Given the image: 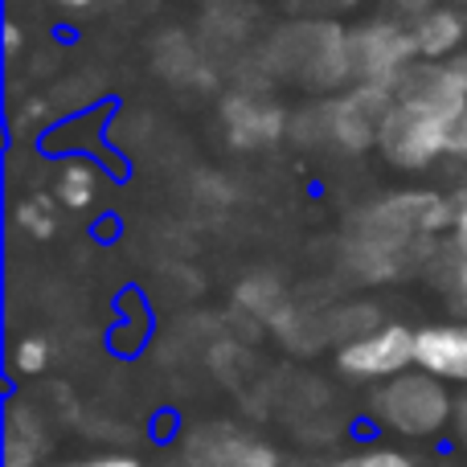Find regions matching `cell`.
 Listing matches in <instances>:
<instances>
[{
  "label": "cell",
  "instance_id": "3957f363",
  "mask_svg": "<svg viewBox=\"0 0 467 467\" xmlns=\"http://www.w3.org/2000/svg\"><path fill=\"white\" fill-rule=\"evenodd\" d=\"M455 123H443L435 115L410 111V107H389L378 131V152L394 172H427L439 161H447Z\"/></svg>",
  "mask_w": 467,
  "mask_h": 467
},
{
  "label": "cell",
  "instance_id": "52a82bcc",
  "mask_svg": "<svg viewBox=\"0 0 467 467\" xmlns=\"http://www.w3.org/2000/svg\"><path fill=\"white\" fill-rule=\"evenodd\" d=\"M414 41V54L419 62H447L455 54H467V8L455 5H435L422 8L406 21Z\"/></svg>",
  "mask_w": 467,
  "mask_h": 467
},
{
  "label": "cell",
  "instance_id": "ba28073f",
  "mask_svg": "<svg viewBox=\"0 0 467 467\" xmlns=\"http://www.w3.org/2000/svg\"><path fill=\"white\" fill-rule=\"evenodd\" d=\"M419 369L447 386H467V320H439L419 328Z\"/></svg>",
  "mask_w": 467,
  "mask_h": 467
},
{
  "label": "cell",
  "instance_id": "2e32d148",
  "mask_svg": "<svg viewBox=\"0 0 467 467\" xmlns=\"http://www.w3.org/2000/svg\"><path fill=\"white\" fill-rule=\"evenodd\" d=\"M435 5H455V8H467V0H394V8L410 21L414 13H422V8H435Z\"/></svg>",
  "mask_w": 467,
  "mask_h": 467
},
{
  "label": "cell",
  "instance_id": "e0dca14e",
  "mask_svg": "<svg viewBox=\"0 0 467 467\" xmlns=\"http://www.w3.org/2000/svg\"><path fill=\"white\" fill-rule=\"evenodd\" d=\"M447 161H467V119L455 123L451 131V148H447Z\"/></svg>",
  "mask_w": 467,
  "mask_h": 467
},
{
  "label": "cell",
  "instance_id": "8992f818",
  "mask_svg": "<svg viewBox=\"0 0 467 467\" xmlns=\"http://www.w3.org/2000/svg\"><path fill=\"white\" fill-rule=\"evenodd\" d=\"M394 107V90L389 87H369V82H353L345 95L328 99L320 107L324 119V140L345 152H365V148H378V131L381 119Z\"/></svg>",
  "mask_w": 467,
  "mask_h": 467
},
{
  "label": "cell",
  "instance_id": "ffe728a7",
  "mask_svg": "<svg viewBox=\"0 0 467 467\" xmlns=\"http://www.w3.org/2000/svg\"><path fill=\"white\" fill-rule=\"evenodd\" d=\"M57 5H62V8H70V13H82V8H90V5H95V0H57Z\"/></svg>",
  "mask_w": 467,
  "mask_h": 467
},
{
  "label": "cell",
  "instance_id": "4fadbf2b",
  "mask_svg": "<svg viewBox=\"0 0 467 467\" xmlns=\"http://www.w3.org/2000/svg\"><path fill=\"white\" fill-rule=\"evenodd\" d=\"M328 467H419L414 463V455H406L402 447H361V451H348L340 455V460H332Z\"/></svg>",
  "mask_w": 467,
  "mask_h": 467
},
{
  "label": "cell",
  "instance_id": "5b68a950",
  "mask_svg": "<svg viewBox=\"0 0 467 467\" xmlns=\"http://www.w3.org/2000/svg\"><path fill=\"white\" fill-rule=\"evenodd\" d=\"M394 103L410 111L435 115L443 123L467 119V54L447 62H414L394 87Z\"/></svg>",
  "mask_w": 467,
  "mask_h": 467
},
{
  "label": "cell",
  "instance_id": "9c48e42d",
  "mask_svg": "<svg viewBox=\"0 0 467 467\" xmlns=\"http://www.w3.org/2000/svg\"><path fill=\"white\" fill-rule=\"evenodd\" d=\"M439 283H443L451 312L467 320V189L455 193V222L447 234V246L439 250Z\"/></svg>",
  "mask_w": 467,
  "mask_h": 467
},
{
  "label": "cell",
  "instance_id": "30bf717a",
  "mask_svg": "<svg viewBox=\"0 0 467 467\" xmlns=\"http://www.w3.org/2000/svg\"><path fill=\"white\" fill-rule=\"evenodd\" d=\"M226 136L238 148H258L283 136V111L254 95H238L226 103Z\"/></svg>",
  "mask_w": 467,
  "mask_h": 467
},
{
  "label": "cell",
  "instance_id": "7a4b0ae2",
  "mask_svg": "<svg viewBox=\"0 0 467 467\" xmlns=\"http://www.w3.org/2000/svg\"><path fill=\"white\" fill-rule=\"evenodd\" d=\"M337 369L353 381H373V386L402 378L419 369V328H406L398 320L378 324L337 348Z\"/></svg>",
  "mask_w": 467,
  "mask_h": 467
},
{
  "label": "cell",
  "instance_id": "d6986e66",
  "mask_svg": "<svg viewBox=\"0 0 467 467\" xmlns=\"http://www.w3.org/2000/svg\"><path fill=\"white\" fill-rule=\"evenodd\" d=\"M455 443L467 451V394L460 398V406H455Z\"/></svg>",
  "mask_w": 467,
  "mask_h": 467
},
{
  "label": "cell",
  "instance_id": "8fae6325",
  "mask_svg": "<svg viewBox=\"0 0 467 467\" xmlns=\"http://www.w3.org/2000/svg\"><path fill=\"white\" fill-rule=\"evenodd\" d=\"M49 189H54V202L66 205V210H90L99 197V169L82 156H70V161L57 164Z\"/></svg>",
  "mask_w": 467,
  "mask_h": 467
},
{
  "label": "cell",
  "instance_id": "9a60e30c",
  "mask_svg": "<svg viewBox=\"0 0 467 467\" xmlns=\"http://www.w3.org/2000/svg\"><path fill=\"white\" fill-rule=\"evenodd\" d=\"M57 467H144L136 455H90V460H74V463H57Z\"/></svg>",
  "mask_w": 467,
  "mask_h": 467
},
{
  "label": "cell",
  "instance_id": "277c9868",
  "mask_svg": "<svg viewBox=\"0 0 467 467\" xmlns=\"http://www.w3.org/2000/svg\"><path fill=\"white\" fill-rule=\"evenodd\" d=\"M414 62H419V54H414L410 29L398 16L394 21L378 16V21H361L357 29H348V70H353V82L394 90Z\"/></svg>",
  "mask_w": 467,
  "mask_h": 467
},
{
  "label": "cell",
  "instance_id": "ac0fdd59",
  "mask_svg": "<svg viewBox=\"0 0 467 467\" xmlns=\"http://www.w3.org/2000/svg\"><path fill=\"white\" fill-rule=\"evenodd\" d=\"M21 46H25V33H21V25H16V21H5V49H8V57H16V54H21Z\"/></svg>",
  "mask_w": 467,
  "mask_h": 467
},
{
  "label": "cell",
  "instance_id": "5bb4252c",
  "mask_svg": "<svg viewBox=\"0 0 467 467\" xmlns=\"http://www.w3.org/2000/svg\"><path fill=\"white\" fill-rule=\"evenodd\" d=\"M46 365H49V345H46V340H41V337L16 340V348H13V369L21 373V378H37Z\"/></svg>",
  "mask_w": 467,
  "mask_h": 467
},
{
  "label": "cell",
  "instance_id": "6da1fadb",
  "mask_svg": "<svg viewBox=\"0 0 467 467\" xmlns=\"http://www.w3.org/2000/svg\"><path fill=\"white\" fill-rule=\"evenodd\" d=\"M455 398L447 389V381L431 378L422 369H410L402 378H389L381 386L369 389L365 414L381 435L394 439H439L447 427H455Z\"/></svg>",
  "mask_w": 467,
  "mask_h": 467
},
{
  "label": "cell",
  "instance_id": "7c38bea8",
  "mask_svg": "<svg viewBox=\"0 0 467 467\" xmlns=\"http://www.w3.org/2000/svg\"><path fill=\"white\" fill-rule=\"evenodd\" d=\"M54 193H33V197H25L21 205H16V230L25 234V238H33V242H46V238H54V230H57V210H54Z\"/></svg>",
  "mask_w": 467,
  "mask_h": 467
}]
</instances>
